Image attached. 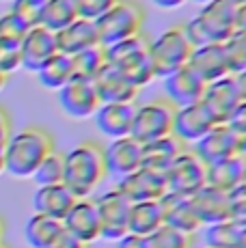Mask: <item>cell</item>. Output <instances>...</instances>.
<instances>
[{
    "instance_id": "obj_22",
    "label": "cell",
    "mask_w": 246,
    "mask_h": 248,
    "mask_svg": "<svg viewBox=\"0 0 246 248\" xmlns=\"http://www.w3.org/2000/svg\"><path fill=\"white\" fill-rule=\"evenodd\" d=\"M74 203H76V197L65 184L39 186L37 192L32 194V209H35V214L54 218V220H63Z\"/></svg>"
},
{
    "instance_id": "obj_6",
    "label": "cell",
    "mask_w": 246,
    "mask_h": 248,
    "mask_svg": "<svg viewBox=\"0 0 246 248\" xmlns=\"http://www.w3.org/2000/svg\"><path fill=\"white\" fill-rule=\"evenodd\" d=\"M192 50L190 41L184 35V28L179 24L169 26L160 32L158 37L149 39V56L154 63V74L155 78H167L173 71L182 69L188 65Z\"/></svg>"
},
{
    "instance_id": "obj_52",
    "label": "cell",
    "mask_w": 246,
    "mask_h": 248,
    "mask_svg": "<svg viewBox=\"0 0 246 248\" xmlns=\"http://www.w3.org/2000/svg\"><path fill=\"white\" fill-rule=\"evenodd\" d=\"M240 248H246V227L242 229V235H240Z\"/></svg>"
},
{
    "instance_id": "obj_20",
    "label": "cell",
    "mask_w": 246,
    "mask_h": 248,
    "mask_svg": "<svg viewBox=\"0 0 246 248\" xmlns=\"http://www.w3.org/2000/svg\"><path fill=\"white\" fill-rule=\"evenodd\" d=\"M134 112H136V102H125V104H99L95 117V125L104 136L110 140L115 138L130 136L132 123H134Z\"/></svg>"
},
{
    "instance_id": "obj_47",
    "label": "cell",
    "mask_w": 246,
    "mask_h": 248,
    "mask_svg": "<svg viewBox=\"0 0 246 248\" xmlns=\"http://www.w3.org/2000/svg\"><path fill=\"white\" fill-rule=\"evenodd\" d=\"M151 2L160 9H179V7H184L188 0H151Z\"/></svg>"
},
{
    "instance_id": "obj_39",
    "label": "cell",
    "mask_w": 246,
    "mask_h": 248,
    "mask_svg": "<svg viewBox=\"0 0 246 248\" xmlns=\"http://www.w3.org/2000/svg\"><path fill=\"white\" fill-rule=\"evenodd\" d=\"M115 2L117 0H72L78 20L87 22H97Z\"/></svg>"
},
{
    "instance_id": "obj_56",
    "label": "cell",
    "mask_w": 246,
    "mask_h": 248,
    "mask_svg": "<svg viewBox=\"0 0 246 248\" xmlns=\"http://www.w3.org/2000/svg\"><path fill=\"white\" fill-rule=\"evenodd\" d=\"M240 186H242V188L246 190V169H244V177H242V184H240Z\"/></svg>"
},
{
    "instance_id": "obj_34",
    "label": "cell",
    "mask_w": 246,
    "mask_h": 248,
    "mask_svg": "<svg viewBox=\"0 0 246 248\" xmlns=\"http://www.w3.org/2000/svg\"><path fill=\"white\" fill-rule=\"evenodd\" d=\"M195 240L197 235H188V233L179 231V229L164 225L155 233L147 235V246L149 248H192Z\"/></svg>"
},
{
    "instance_id": "obj_11",
    "label": "cell",
    "mask_w": 246,
    "mask_h": 248,
    "mask_svg": "<svg viewBox=\"0 0 246 248\" xmlns=\"http://www.w3.org/2000/svg\"><path fill=\"white\" fill-rule=\"evenodd\" d=\"M59 106L69 119H91L99 108V99L91 80L74 76L59 89Z\"/></svg>"
},
{
    "instance_id": "obj_49",
    "label": "cell",
    "mask_w": 246,
    "mask_h": 248,
    "mask_svg": "<svg viewBox=\"0 0 246 248\" xmlns=\"http://www.w3.org/2000/svg\"><path fill=\"white\" fill-rule=\"evenodd\" d=\"M238 154L246 160V136H244V138H240V149H238Z\"/></svg>"
},
{
    "instance_id": "obj_12",
    "label": "cell",
    "mask_w": 246,
    "mask_h": 248,
    "mask_svg": "<svg viewBox=\"0 0 246 248\" xmlns=\"http://www.w3.org/2000/svg\"><path fill=\"white\" fill-rule=\"evenodd\" d=\"M63 229L67 233H72L76 240H80L84 246L93 244V242L102 240V229H99V214L95 199H76L72 209L67 212V216L63 218Z\"/></svg>"
},
{
    "instance_id": "obj_48",
    "label": "cell",
    "mask_w": 246,
    "mask_h": 248,
    "mask_svg": "<svg viewBox=\"0 0 246 248\" xmlns=\"http://www.w3.org/2000/svg\"><path fill=\"white\" fill-rule=\"evenodd\" d=\"M235 31L246 35V4L238 7V20H235Z\"/></svg>"
},
{
    "instance_id": "obj_14",
    "label": "cell",
    "mask_w": 246,
    "mask_h": 248,
    "mask_svg": "<svg viewBox=\"0 0 246 248\" xmlns=\"http://www.w3.org/2000/svg\"><path fill=\"white\" fill-rule=\"evenodd\" d=\"M104 164H106V175H115L119 179L125 177L143 164V145L132 136L115 138L104 145Z\"/></svg>"
},
{
    "instance_id": "obj_58",
    "label": "cell",
    "mask_w": 246,
    "mask_h": 248,
    "mask_svg": "<svg viewBox=\"0 0 246 248\" xmlns=\"http://www.w3.org/2000/svg\"><path fill=\"white\" fill-rule=\"evenodd\" d=\"M203 248H207V246H203Z\"/></svg>"
},
{
    "instance_id": "obj_16",
    "label": "cell",
    "mask_w": 246,
    "mask_h": 248,
    "mask_svg": "<svg viewBox=\"0 0 246 248\" xmlns=\"http://www.w3.org/2000/svg\"><path fill=\"white\" fill-rule=\"evenodd\" d=\"M216 123L212 121V117L207 114V110L201 106V102H197V104H190V106L175 108L171 134L177 138L179 142H184L186 147H192Z\"/></svg>"
},
{
    "instance_id": "obj_7",
    "label": "cell",
    "mask_w": 246,
    "mask_h": 248,
    "mask_svg": "<svg viewBox=\"0 0 246 248\" xmlns=\"http://www.w3.org/2000/svg\"><path fill=\"white\" fill-rule=\"evenodd\" d=\"M173 117L175 106L164 97H155L147 104H140L136 106L130 136L140 145L169 136L173 132Z\"/></svg>"
},
{
    "instance_id": "obj_21",
    "label": "cell",
    "mask_w": 246,
    "mask_h": 248,
    "mask_svg": "<svg viewBox=\"0 0 246 248\" xmlns=\"http://www.w3.org/2000/svg\"><path fill=\"white\" fill-rule=\"evenodd\" d=\"M188 67L195 71L205 84L225 78V76H231L222 44H210V46L195 47L190 59H188Z\"/></svg>"
},
{
    "instance_id": "obj_31",
    "label": "cell",
    "mask_w": 246,
    "mask_h": 248,
    "mask_svg": "<svg viewBox=\"0 0 246 248\" xmlns=\"http://www.w3.org/2000/svg\"><path fill=\"white\" fill-rule=\"evenodd\" d=\"M74 20H78V16L74 11L72 0H46L39 26H44L50 32H59L67 28Z\"/></svg>"
},
{
    "instance_id": "obj_33",
    "label": "cell",
    "mask_w": 246,
    "mask_h": 248,
    "mask_svg": "<svg viewBox=\"0 0 246 248\" xmlns=\"http://www.w3.org/2000/svg\"><path fill=\"white\" fill-rule=\"evenodd\" d=\"M72 63H74V76L84 80H93L97 76V71L106 65V56H104V47L95 46V47H89V50L80 52V54L72 56Z\"/></svg>"
},
{
    "instance_id": "obj_25",
    "label": "cell",
    "mask_w": 246,
    "mask_h": 248,
    "mask_svg": "<svg viewBox=\"0 0 246 248\" xmlns=\"http://www.w3.org/2000/svg\"><path fill=\"white\" fill-rule=\"evenodd\" d=\"M54 37H56V50L67 56H76L80 52L89 50V47L99 46L95 22H87V20H74L67 28L54 32Z\"/></svg>"
},
{
    "instance_id": "obj_45",
    "label": "cell",
    "mask_w": 246,
    "mask_h": 248,
    "mask_svg": "<svg viewBox=\"0 0 246 248\" xmlns=\"http://www.w3.org/2000/svg\"><path fill=\"white\" fill-rule=\"evenodd\" d=\"M9 136H11V117L0 106V145H4Z\"/></svg>"
},
{
    "instance_id": "obj_32",
    "label": "cell",
    "mask_w": 246,
    "mask_h": 248,
    "mask_svg": "<svg viewBox=\"0 0 246 248\" xmlns=\"http://www.w3.org/2000/svg\"><path fill=\"white\" fill-rule=\"evenodd\" d=\"M242 229L231 220L214 222L203 227V246L207 248H240Z\"/></svg>"
},
{
    "instance_id": "obj_19",
    "label": "cell",
    "mask_w": 246,
    "mask_h": 248,
    "mask_svg": "<svg viewBox=\"0 0 246 248\" xmlns=\"http://www.w3.org/2000/svg\"><path fill=\"white\" fill-rule=\"evenodd\" d=\"M162 80H164V99L171 102L175 108L197 104L203 95V89H205V82L188 65L173 71L171 76H167Z\"/></svg>"
},
{
    "instance_id": "obj_17",
    "label": "cell",
    "mask_w": 246,
    "mask_h": 248,
    "mask_svg": "<svg viewBox=\"0 0 246 248\" xmlns=\"http://www.w3.org/2000/svg\"><path fill=\"white\" fill-rule=\"evenodd\" d=\"M91 82L95 87L99 104H125L136 102V97H138V89L119 69H115L108 63L97 71V76Z\"/></svg>"
},
{
    "instance_id": "obj_26",
    "label": "cell",
    "mask_w": 246,
    "mask_h": 248,
    "mask_svg": "<svg viewBox=\"0 0 246 248\" xmlns=\"http://www.w3.org/2000/svg\"><path fill=\"white\" fill-rule=\"evenodd\" d=\"M184 149H186V145L179 142L173 134L158 138V140L143 145V164L140 166L147 169V170H154V173H158V175H162V177H167L169 166L173 164V160L177 158Z\"/></svg>"
},
{
    "instance_id": "obj_5",
    "label": "cell",
    "mask_w": 246,
    "mask_h": 248,
    "mask_svg": "<svg viewBox=\"0 0 246 248\" xmlns=\"http://www.w3.org/2000/svg\"><path fill=\"white\" fill-rule=\"evenodd\" d=\"M147 11L136 0H117L106 13L95 22L97 39L102 47L115 46L119 41L143 35Z\"/></svg>"
},
{
    "instance_id": "obj_10",
    "label": "cell",
    "mask_w": 246,
    "mask_h": 248,
    "mask_svg": "<svg viewBox=\"0 0 246 248\" xmlns=\"http://www.w3.org/2000/svg\"><path fill=\"white\" fill-rule=\"evenodd\" d=\"M199 102H201V106L207 110V114L212 117V121H214L216 125L227 123L231 112L235 110V106L242 102L240 93H238V87H235V78L233 76H225V78H220V80L207 82Z\"/></svg>"
},
{
    "instance_id": "obj_37",
    "label": "cell",
    "mask_w": 246,
    "mask_h": 248,
    "mask_svg": "<svg viewBox=\"0 0 246 248\" xmlns=\"http://www.w3.org/2000/svg\"><path fill=\"white\" fill-rule=\"evenodd\" d=\"M44 4H46V0H11V9L9 11L20 17L28 28H35V26H39Z\"/></svg>"
},
{
    "instance_id": "obj_50",
    "label": "cell",
    "mask_w": 246,
    "mask_h": 248,
    "mask_svg": "<svg viewBox=\"0 0 246 248\" xmlns=\"http://www.w3.org/2000/svg\"><path fill=\"white\" fill-rule=\"evenodd\" d=\"M4 173V145H0V175Z\"/></svg>"
},
{
    "instance_id": "obj_51",
    "label": "cell",
    "mask_w": 246,
    "mask_h": 248,
    "mask_svg": "<svg viewBox=\"0 0 246 248\" xmlns=\"http://www.w3.org/2000/svg\"><path fill=\"white\" fill-rule=\"evenodd\" d=\"M4 231H7V225H4V218L0 216V244H2V237H4Z\"/></svg>"
},
{
    "instance_id": "obj_15",
    "label": "cell",
    "mask_w": 246,
    "mask_h": 248,
    "mask_svg": "<svg viewBox=\"0 0 246 248\" xmlns=\"http://www.w3.org/2000/svg\"><path fill=\"white\" fill-rule=\"evenodd\" d=\"M117 190L127 199L130 203H138V201H160L164 194L169 192L167 188V177L154 173L147 169H136L134 173L125 175L119 179Z\"/></svg>"
},
{
    "instance_id": "obj_23",
    "label": "cell",
    "mask_w": 246,
    "mask_h": 248,
    "mask_svg": "<svg viewBox=\"0 0 246 248\" xmlns=\"http://www.w3.org/2000/svg\"><path fill=\"white\" fill-rule=\"evenodd\" d=\"M190 203L203 227L214 225V222H222L229 218V207H231L229 192L216 190L212 186H203L197 194H192Z\"/></svg>"
},
{
    "instance_id": "obj_1",
    "label": "cell",
    "mask_w": 246,
    "mask_h": 248,
    "mask_svg": "<svg viewBox=\"0 0 246 248\" xmlns=\"http://www.w3.org/2000/svg\"><path fill=\"white\" fill-rule=\"evenodd\" d=\"M54 149L56 145L52 134L39 125L11 132V136L4 142V170L20 179L32 177L37 166Z\"/></svg>"
},
{
    "instance_id": "obj_43",
    "label": "cell",
    "mask_w": 246,
    "mask_h": 248,
    "mask_svg": "<svg viewBox=\"0 0 246 248\" xmlns=\"http://www.w3.org/2000/svg\"><path fill=\"white\" fill-rule=\"evenodd\" d=\"M48 248H87V246H84L80 240H76L72 233H67V231L63 229V231L56 235V240L52 242Z\"/></svg>"
},
{
    "instance_id": "obj_29",
    "label": "cell",
    "mask_w": 246,
    "mask_h": 248,
    "mask_svg": "<svg viewBox=\"0 0 246 248\" xmlns=\"http://www.w3.org/2000/svg\"><path fill=\"white\" fill-rule=\"evenodd\" d=\"M37 78H39V84L44 89L50 91H59L61 87L69 82L74 78V63H72V56L67 54H61L56 52L54 56L44 65L39 71H37Z\"/></svg>"
},
{
    "instance_id": "obj_36",
    "label": "cell",
    "mask_w": 246,
    "mask_h": 248,
    "mask_svg": "<svg viewBox=\"0 0 246 248\" xmlns=\"http://www.w3.org/2000/svg\"><path fill=\"white\" fill-rule=\"evenodd\" d=\"M227 56V65H229V74L235 76L246 69V35L235 31L229 39L222 44Z\"/></svg>"
},
{
    "instance_id": "obj_53",
    "label": "cell",
    "mask_w": 246,
    "mask_h": 248,
    "mask_svg": "<svg viewBox=\"0 0 246 248\" xmlns=\"http://www.w3.org/2000/svg\"><path fill=\"white\" fill-rule=\"evenodd\" d=\"M7 78H9V76H4L2 71H0V91H2L4 87H7Z\"/></svg>"
},
{
    "instance_id": "obj_57",
    "label": "cell",
    "mask_w": 246,
    "mask_h": 248,
    "mask_svg": "<svg viewBox=\"0 0 246 248\" xmlns=\"http://www.w3.org/2000/svg\"><path fill=\"white\" fill-rule=\"evenodd\" d=\"M0 248H7V246H4V244H0Z\"/></svg>"
},
{
    "instance_id": "obj_4",
    "label": "cell",
    "mask_w": 246,
    "mask_h": 248,
    "mask_svg": "<svg viewBox=\"0 0 246 248\" xmlns=\"http://www.w3.org/2000/svg\"><path fill=\"white\" fill-rule=\"evenodd\" d=\"M104 56L108 65L119 69L138 91L155 80L154 63L149 56V37L145 32L104 47Z\"/></svg>"
},
{
    "instance_id": "obj_2",
    "label": "cell",
    "mask_w": 246,
    "mask_h": 248,
    "mask_svg": "<svg viewBox=\"0 0 246 248\" xmlns=\"http://www.w3.org/2000/svg\"><path fill=\"white\" fill-rule=\"evenodd\" d=\"M106 177L104 145L97 140H82L65 154L63 184L76 199H89Z\"/></svg>"
},
{
    "instance_id": "obj_35",
    "label": "cell",
    "mask_w": 246,
    "mask_h": 248,
    "mask_svg": "<svg viewBox=\"0 0 246 248\" xmlns=\"http://www.w3.org/2000/svg\"><path fill=\"white\" fill-rule=\"evenodd\" d=\"M63 170H65V154L54 149L50 155H46L44 162L37 166L32 173V179L39 186H52V184H63Z\"/></svg>"
},
{
    "instance_id": "obj_41",
    "label": "cell",
    "mask_w": 246,
    "mask_h": 248,
    "mask_svg": "<svg viewBox=\"0 0 246 248\" xmlns=\"http://www.w3.org/2000/svg\"><path fill=\"white\" fill-rule=\"evenodd\" d=\"M229 197H231V207H229V218L227 220H231L233 225L244 229L246 227V190L242 186H238L233 192H229Z\"/></svg>"
},
{
    "instance_id": "obj_55",
    "label": "cell",
    "mask_w": 246,
    "mask_h": 248,
    "mask_svg": "<svg viewBox=\"0 0 246 248\" xmlns=\"http://www.w3.org/2000/svg\"><path fill=\"white\" fill-rule=\"evenodd\" d=\"M188 2H197V4H207L210 0H188Z\"/></svg>"
},
{
    "instance_id": "obj_8",
    "label": "cell",
    "mask_w": 246,
    "mask_h": 248,
    "mask_svg": "<svg viewBox=\"0 0 246 248\" xmlns=\"http://www.w3.org/2000/svg\"><path fill=\"white\" fill-rule=\"evenodd\" d=\"M207 166L190 151V147L182 151L167 170V188L173 194L192 197L205 186Z\"/></svg>"
},
{
    "instance_id": "obj_54",
    "label": "cell",
    "mask_w": 246,
    "mask_h": 248,
    "mask_svg": "<svg viewBox=\"0 0 246 248\" xmlns=\"http://www.w3.org/2000/svg\"><path fill=\"white\" fill-rule=\"evenodd\" d=\"M229 2H233L235 7H242V4H246V0H229Z\"/></svg>"
},
{
    "instance_id": "obj_30",
    "label": "cell",
    "mask_w": 246,
    "mask_h": 248,
    "mask_svg": "<svg viewBox=\"0 0 246 248\" xmlns=\"http://www.w3.org/2000/svg\"><path fill=\"white\" fill-rule=\"evenodd\" d=\"M61 231H63V222L61 220L41 216V214H32L26 220L24 237L31 244V248H48Z\"/></svg>"
},
{
    "instance_id": "obj_42",
    "label": "cell",
    "mask_w": 246,
    "mask_h": 248,
    "mask_svg": "<svg viewBox=\"0 0 246 248\" xmlns=\"http://www.w3.org/2000/svg\"><path fill=\"white\" fill-rule=\"evenodd\" d=\"M225 125H229V130L235 132L240 138L246 136V102H240L238 106H235V110L231 112L229 121H227Z\"/></svg>"
},
{
    "instance_id": "obj_28",
    "label": "cell",
    "mask_w": 246,
    "mask_h": 248,
    "mask_svg": "<svg viewBox=\"0 0 246 248\" xmlns=\"http://www.w3.org/2000/svg\"><path fill=\"white\" fill-rule=\"evenodd\" d=\"M244 169L246 160L240 154L216 162V164H210L205 173V186H212V188L222 190V192H233L242 184Z\"/></svg>"
},
{
    "instance_id": "obj_3",
    "label": "cell",
    "mask_w": 246,
    "mask_h": 248,
    "mask_svg": "<svg viewBox=\"0 0 246 248\" xmlns=\"http://www.w3.org/2000/svg\"><path fill=\"white\" fill-rule=\"evenodd\" d=\"M238 7L229 0H210L201 4V11L184 24V35L192 47L225 44L235 32Z\"/></svg>"
},
{
    "instance_id": "obj_13",
    "label": "cell",
    "mask_w": 246,
    "mask_h": 248,
    "mask_svg": "<svg viewBox=\"0 0 246 248\" xmlns=\"http://www.w3.org/2000/svg\"><path fill=\"white\" fill-rule=\"evenodd\" d=\"M238 149H240V136L235 132H231L229 125H225V123L214 125L201 140H197L190 147V151L205 166L227 160L231 155H238Z\"/></svg>"
},
{
    "instance_id": "obj_38",
    "label": "cell",
    "mask_w": 246,
    "mask_h": 248,
    "mask_svg": "<svg viewBox=\"0 0 246 248\" xmlns=\"http://www.w3.org/2000/svg\"><path fill=\"white\" fill-rule=\"evenodd\" d=\"M31 28L17 16H13L11 11L0 16V41H13V44H22V39L26 37V32Z\"/></svg>"
},
{
    "instance_id": "obj_24",
    "label": "cell",
    "mask_w": 246,
    "mask_h": 248,
    "mask_svg": "<svg viewBox=\"0 0 246 248\" xmlns=\"http://www.w3.org/2000/svg\"><path fill=\"white\" fill-rule=\"evenodd\" d=\"M160 203H162V209H164V225L179 229V231L188 233V235H197L203 229L201 220L197 218L195 209H192L190 197L167 192L160 199Z\"/></svg>"
},
{
    "instance_id": "obj_46",
    "label": "cell",
    "mask_w": 246,
    "mask_h": 248,
    "mask_svg": "<svg viewBox=\"0 0 246 248\" xmlns=\"http://www.w3.org/2000/svg\"><path fill=\"white\" fill-rule=\"evenodd\" d=\"M233 78H235V87H238L240 99H242V102H246V69L240 71V74H235Z\"/></svg>"
},
{
    "instance_id": "obj_9",
    "label": "cell",
    "mask_w": 246,
    "mask_h": 248,
    "mask_svg": "<svg viewBox=\"0 0 246 248\" xmlns=\"http://www.w3.org/2000/svg\"><path fill=\"white\" fill-rule=\"evenodd\" d=\"M97 214H99V229L102 240L117 242L127 235V218H130V201L119 190H108L102 197L95 199Z\"/></svg>"
},
{
    "instance_id": "obj_44",
    "label": "cell",
    "mask_w": 246,
    "mask_h": 248,
    "mask_svg": "<svg viewBox=\"0 0 246 248\" xmlns=\"http://www.w3.org/2000/svg\"><path fill=\"white\" fill-rule=\"evenodd\" d=\"M115 248H149V246H147V237L127 233V235H123L121 240H117Z\"/></svg>"
},
{
    "instance_id": "obj_40",
    "label": "cell",
    "mask_w": 246,
    "mask_h": 248,
    "mask_svg": "<svg viewBox=\"0 0 246 248\" xmlns=\"http://www.w3.org/2000/svg\"><path fill=\"white\" fill-rule=\"evenodd\" d=\"M17 69H22L20 44H13V41H0V71H2L4 76H9Z\"/></svg>"
},
{
    "instance_id": "obj_18",
    "label": "cell",
    "mask_w": 246,
    "mask_h": 248,
    "mask_svg": "<svg viewBox=\"0 0 246 248\" xmlns=\"http://www.w3.org/2000/svg\"><path fill=\"white\" fill-rule=\"evenodd\" d=\"M22 52V69L37 74L46 63L56 54V37L54 32L46 31L44 26H35L26 32L20 44Z\"/></svg>"
},
{
    "instance_id": "obj_27",
    "label": "cell",
    "mask_w": 246,
    "mask_h": 248,
    "mask_svg": "<svg viewBox=\"0 0 246 248\" xmlns=\"http://www.w3.org/2000/svg\"><path fill=\"white\" fill-rule=\"evenodd\" d=\"M160 227H164V209L160 201H138L130 205L127 233L147 237Z\"/></svg>"
}]
</instances>
